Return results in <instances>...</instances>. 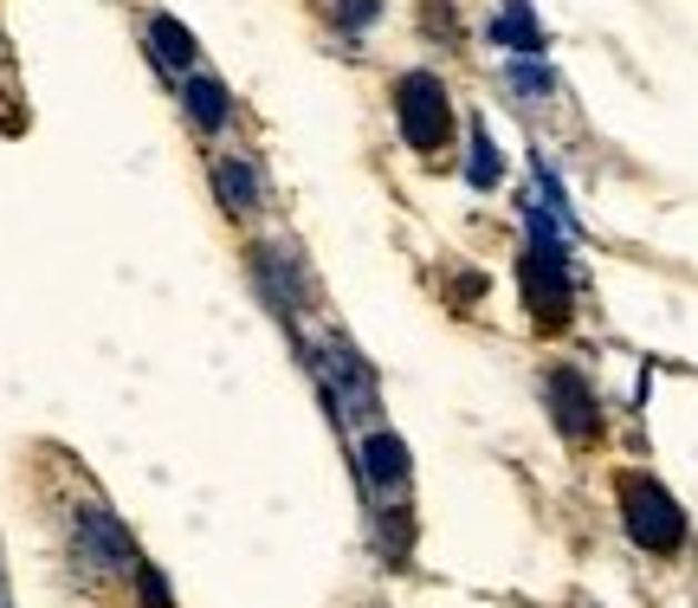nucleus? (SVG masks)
Instances as JSON below:
<instances>
[{"label": "nucleus", "mask_w": 698, "mask_h": 608, "mask_svg": "<svg viewBox=\"0 0 698 608\" xmlns=\"http://www.w3.org/2000/svg\"><path fill=\"white\" fill-rule=\"evenodd\" d=\"M0 608H7V596H0Z\"/></svg>", "instance_id": "obj_10"}, {"label": "nucleus", "mask_w": 698, "mask_h": 608, "mask_svg": "<svg viewBox=\"0 0 698 608\" xmlns=\"http://www.w3.org/2000/svg\"><path fill=\"white\" fill-rule=\"evenodd\" d=\"M524 292H530V304H537V317H563V272L537 253V260H524Z\"/></svg>", "instance_id": "obj_7"}, {"label": "nucleus", "mask_w": 698, "mask_h": 608, "mask_svg": "<svg viewBox=\"0 0 698 608\" xmlns=\"http://www.w3.org/2000/svg\"><path fill=\"white\" fill-rule=\"evenodd\" d=\"M214 189H221V201L233 207V214L259 207V175L240 162V155H221V162H214Z\"/></svg>", "instance_id": "obj_6"}, {"label": "nucleus", "mask_w": 698, "mask_h": 608, "mask_svg": "<svg viewBox=\"0 0 698 608\" xmlns=\"http://www.w3.org/2000/svg\"><path fill=\"white\" fill-rule=\"evenodd\" d=\"M621 525L627 537L640 544V550H654V557H666V550H679L686 544V518H679V505H672V493H666L660 479H621Z\"/></svg>", "instance_id": "obj_1"}, {"label": "nucleus", "mask_w": 698, "mask_h": 608, "mask_svg": "<svg viewBox=\"0 0 698 608\" xmlns=\"http://www.w3.org/2000/svg\"><path fill=\"white\" fill-rule=\"evenodd\" d=\"M395 111H402V130H407V143L414 150H441L446 143V130H453V111H446V98H441V84L427 72H414L395 84Z\"/></svg>", "instance_id": "obj_2"}, {"label": "nucleus", "mask_w": 698, "mask_h": 608, "mask_svg": "<svg viewBox=\"0 0 698 608\" xmlns=\"http://www.w3.org/2000/svg\"><path fill=\"white\" fill-rule=\"evenodd\" d=\"M188 116H201L208 130H214V123H226V91H221V84H208V78H201V84L188 78Z\"/></svg>", "instance_id": "obj_9"}, {"label": "nucleus", "mask_w": 698, "mask_h": 608, "mask_svg": "<svg viewBox=\"0 0 698 608\" xmlns=\"http://www.w3.org/2000/svg\"><path fill=\"white\" fill-rule=\"evenodd\" d=\"M149 39H155V59H162L169 72L194 65V45H188V33L175 27V20H149Z\"/></svg>", "instance_id": "obj_8"}, {"label": "nucleus", "mask_w": 698, "mask_h": 608, "mask_svg": "<svg viewBox=\"0 0 698 608\" xmlns=\"http://www.w3.org/2000/svg\"><path fill=\"white\" fill-rule=\"evenodd\" d=\"M78 550L91 557V564H104V570H130L136 557H130V537H123V525H117L104 505H78Z\"/></svg>", "instance_id": "obj_3"}, {"label": "nucleus", "mask_w": 698, "mask_h": 608, "mask_svg": "<svg viewBox=\"0 0 698 608\" xmlns=\"http://www.w3.org/2000/svg\"><path fill=\"white\" fill-rule=\"evenodd\" d=\"M550 415L569 440H588V434H595L601 415H595V395H588V382L576 376V369H556L550 376Z\"/></svg>", "instance_id": "obj_4"}, {"label": "nucleus", "mask_w": 698, "mask_h": 608, "mask_svg": "<svg viewBox=\"0 0 698 608\" xmlns=\"http://www.w3.org/2000/svg\"><path fill=\"white\" fill-rule=\"evenodd\" d=\"M363 479L375 486V493H402V486H407L402 434H368V440H363Z\"/></svg>", "instance_id": "obj_5"}]
</instances>
